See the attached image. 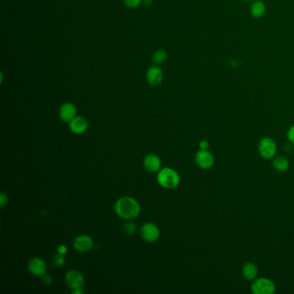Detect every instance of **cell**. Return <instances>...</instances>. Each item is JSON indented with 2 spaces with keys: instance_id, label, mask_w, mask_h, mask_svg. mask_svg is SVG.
Instances as JSON below:
<instances>
[{
  "instance_id": "6da1fadb",
  "label": "cell",
  "mask_w": 294,
  "mask_h": 294,
  "mask_svg": "<svg viewBox=\"0 0 294 294\" xmlns=\"http://www.w3.org/2000/svg\"><path fill=\"white\" fill-rule=\"evenodd\" d=\"M114 210L116 214L120 218L126 220H132L138 217L141 211V207L137 199L125 196L116 201Z\"/></svg>"
},
{
  "instance_id": "7a4b0ae2",
  "label": "cell",
  "mask_w": 294,
  "mask_h": 294,
  "mask_svg": "<svg viewBox=\"0 0 294 294\" xmlns=\"http://www.w3.org/2000/svg\"><path fill=\"white\" fill-rule=\"evenodd\" d=\"M157 182L166 189H174L180 185V174L173 168H161L157 174Z\"/></svg>"
},
{
  "instance_id": "3957f363",
  "label": "cell",
  "mask_w": 294,
  "mask_h": 294,
  "mask_svg": "<svg viewBox=\"0 0 294 294\" xmlns=\"http://www.w3.org/2000/svg\"><path fill=\"white\" fill-rule=\"evenodd\" d=\"M251 290L255 294H275V283L268 278H258L253 281Z\"/></svg>"
},
{
  "instance_id": "277c9868",
  "label": "cell",
  "mask_w": 294,
  "mask_h": 294,
  "mask_svg": "<svg viewBox=\"0 0 294 294\" xmlns=\"http://www.w3.org/2000/svg\"><path fill=\"white\" fill-rule=\"evenodd\" d=\"M258 149H259L260 156L266 160H270V159H273L276 155L277 145L272 138H264L259 142Z\"/></svg>"
},
{
  "instance_id": "5b68a950",
  "label": "cell",
  "mask_w": 294,
  "mask_h": 294,
  "mask_svg": "<svg viewBox=\"0 0 294 294\" xmlns=\"http://www.w3.org/2000/svg\"><path fill=\"white\" fill-rule=\"evenodd\" d=\"M65 282L69 289L72 291L83 290L85 279L83 275L77 270H70L66 274Z\"/></svg>"
},
{
  "instance_id": "8992f818",
  "label": "cell",
  "mask_w": 294,
  "mask_h": 294,
  "mask_svg": "<svg viewBox=\"0 0 294 294\" xmlns=\"http://www.w3.org/2000/svg\"><path fill=\"white\" fill-rule=\"evenodd\" d=\"M140 233L141 238L147 242H155L160 237V229L156 224L151 222L146 223L141 226Z\"/></svg>"
},
{
  "instance_id": "52a82bcc",
  "label": "cell",
  "mask_w": 294,
  "mask_h": 294,
  "mask_svg": "<svg viewBox=\"0 0 294 294\" xmlns=\"http://www.w3.org/2000/svg\"><path fill=\"white\" fill-rule=\"evenodd\" d=\"M145 78L148 84L152 86H158L163 81L164 73L160 66L153 65L146 71Z\"/></svg>"
},
{
  "instance_id": "ba28073f",
  "label": "cell",
  "mask_w": 294,
  "mask_h": 294,
  "mask_svg": "<svg viewBox=\"0 0 294 294\" xmlns=\"http://www.w3.org/2000/svg\"><path fill=\"white\" fill-rule=\"evenodd\" d=\"M28 269L31 275L36 277H42L47 274L46 262L40 257H33L29 260Z\"/></svg>"
},
{
  "instance_id": "9c48e42d",
  "label": "cell",
  "mask_w": 294,
  "mask_h": 294,
  "mask_svg": "<svg viewBox=\"0 0 294 294\" xmlns=\"http://www.w3.org/2000/svg\"><path fill=\"white\" fill-rule=\"evenodd\" d=\"M196 164L202 169H210L215 162L213 155L208 150H199L195 155Z\"/></svg>"
},
{
  "instance_id": "30bf717a",
  "label": "cell",
  "mask_w": 294,
  "mask_h": 294,
  "mask_svg": "<svg viewBox=\"0 0 294 294\" xmlns=\"http://www.w3.org/2000/svg\"><path fill=\"white\" fill-rule=\"evenodd\" d=\"M77 117V108L73 103L66 102L59 109V118L62 122H70Z\"/></svg>"
},
{
  "instance_id": "8fae6325",
  "label": "cell",
  "mask_w": 294,
  "mask_h": 294,
  "mask_svg": "<svg viewBox=\"0 0 294 294\" xmlns=\"http://www.w3.org/2000/svg\"><path fill=\"white\" fill-rule=\"evenodd\" d=\"M73 246L78 252L86 253L93 247V240L87 235H80L73 240Z\"/></svg>"
},
{
  "instance_id": "7c38bea8",
  "label": "cell",
  "mask_w": 294,
  "mask_h": 294,
  "mask_svg": "<svg viewBox=\"0 0 294 294\" xmlns=\"http://www.w3.org/2000/svg\"><path fill=\"white\" fill-rule=\"evenodd\" d=\"M143 165L146 170L149 173H158L161 169L160 158L154 154H149L146 156L143 160Z\"/></svg>"
},
{
  "instance_id": "4fadbf2b",
  "label": "cell",
  "mask_w": 294,
  "mask_h": 294,
  "mask_svg": "<svg viewBox=\"0 0 294 294\" xmlns=\"http://www.w3.org/2000/svg\"><path fill=\"white\" fill-rule=\"evenodd\" d=\"M69 129L73 133L77 135L84 133L88 129L87 120L84 117L77 116L75 119L69 122Z\"/></svg>"
},
{
  "instance_id": "5bb4252c",
  "label": "cell",
  "mask_w": 294,
  "mask_h": 294,
  "mask_svg": "<svg viewBox=\"0 0 294 294\" xmlns=\"http://www.w3.org/2000/svg\"><path fill=\"white\" fill-rule=\"evenodd\" d=\"M242 274L245 279H247L248 281H254L258 275V267L255 263L248 262L243 265L242 269Z\"/></svg>"
},
{
  "instance_id": "9a60e30c",
  "label": "cell",
  "mask_w": 294,
  "mask_h": 294,
  "mask_svg": "<svg viewBox=\"0 0 294 294\" xmlns=\"http://www.w3.org/2000/svg\"><path fill=\"white\" fill-rule=\"evenodd\" d=\"M266 13V5L262 1L256 0L250 6V14L255 18H260Z\"/></svg>"
},
{
  "instance_id": "2e32d148",
  "label": "cell",
  "mask_w": 294,
  "mask_h": 294,
  "mask_svg": "<svg viewBox=\"0 0 294 294\" xmlns=\"http://www.w3.org/2000/svg\"><path fill=\"white\" fill-rule=\"evenodd\" d=\"M273 167L278 172H286L289 168V161L286 157L281 156L274 157Z\"/></svg>"
},
{
  "instance_id": "e0dca14e",
  "label": "cell",
  "mask_w": 294,
  "mask_h": 294,
  "mask_svg": "<svg viewBox=\"0 0 294 294\" xmlns=\"http://www.w3.org/2000/svg\"><path fill=\"white\" fill-rule=\"evenodd\" d=\"M168 52L164 50H158L152 55V61L155 65H160L168 60Z\"/></svg>"
},
{
  "instance_id": "ac0fdd59",
  "label": "cell",
  "mask_w": 294,
  "mask_h": 294,
  "mask_svg": "<svg viewBox=\"0 0 294 294\" xmlns=\"http://www.w3.org/2000/svg\"><path fill=\"white\" fill-rule=\"evenodd\" d=\"M122 231H123V233L126 234L128 236H132L137 231L136 224L130 220H128L122 226Z\"/></svg>"
},
{
  "instance_id": "d6986e66",
  "label": "cell",
  "mask_w": 294,
  "mask_h": 294,
  "mask_svg": "<svg viewBox=\"0 0 294 294\" xmlns=\"http://www.w3.org/2000/svg\"><path fill=\"white\" fill-rule=\"evenodd\" d=\"M66 260L65 257L63 255L61 254H56L53 256L52 258V264L53 265V267H61L65 264Z\"/></svg>"
},
{
  "instance_id": "ffe728a7",
  "label": "cell",
  "mask_w": 294,
  "mask_h": 294,
  "mask_svg": "<svg viewBox=\"0 0 294 294\" xmlns=\"http://www.w3.org/2000/svg\"><path fill=\"white\" fill-rule=\"evenodd\" d=\"M123 4L128 9L134 10L142 4V0H123Z\"/></svg>"
},
{
  "instance_id": "44dd1931",
  "label": "cell",
  "mask_w": 294,
  "mask_h": 294,
  "mask_svg": "<svg viewBox=\"0 0 294 294\" xmlns=\"http://www.w3.org/2000/svg\"><path fill=\"white\" fill-rule=\"evenodd\" d=\"M7 195L5 194L4 192H1V194H0V204H1L0 207H1V208H4L7 205Z\"/></svg>"
},
{
  "instance_id": "7402d4cb",
  "label": "cell",
  "mask_w": 294,
  "mask_h": 294,
  "mask_svg": "<svg viewBox=\"0 0 294 294\" xmlns=\"http://www.w3.org/2000/svg\"><path fill=\"white\" fill-rule=\"evenodd\" d=\"M287 137L288 141L294 144V125L289 128V130L287 131Z\"/></svg>"
},
{
  "instance_id": "603a6c76",
  "label": "cell",
  "mask_w": 294,
  "mask_h": 294,
  "mask_svg": "<svg viewBox=\"0 0 294 294\" xmlns=\"http://www.w3.org/2000/svg\"><path fill=\"white\" fill-rule=\"evenodd\" d=\"M199 149L201 150H208V149L210 148V144L207 140H203V141L199 142Z\"/></svg>"
},
{
  "instance_id": "cb8c5ba5",
  "label": "cell",
  "mask_w": 294,
  "mask_h": 294,
  "mask_svg": "<svg viewBox=\"0 0 294 294\" xmlns=\"http://www.w3.org/2000/svg\"><path fill=\"white\" fill-rule=\"evenodd\" d=\"M42 277H43L42 278V282L44 283L47 286H49V285H50L52 283L53 279H52V277L50 275H43Z\"/></svg>"
},
{
  "instance_id": "d4e9b609",
  "label": "cell",
  "mask_w": 294,
  "mask_h": 294,
  "mask_svg": "<svg viewBox=\"0 0 294 294\" xmlns=\"http://www.w3.org/2000/svg\"><path fill=\"white\" fill-rule=\"evenodd\" d=\"M57 252L61 255L65 256L66 253L68 252V248L66 247L65 245H60L57 248Z\"/></svg>"
},
{
  "instance_id": "484cf974",
  "label": "cell",
  "mask_w": 294,
  "mask_h": 294,
  "mask_svg": "<svg viewBox=\"0 0 294 294\" xmlns=\"http://www.w3.org/2000/svg\"><path fill=\"white\" fill-rule=\"evenodd\" d=\"M153 4V0H142V4L145 6V7H150Z\"/></svg>"
},
{
  "instance_id": "4316f807",
  "label": "cell",
  "mask_w": 294,
  "mask_h": 294,
  "mask_svg": "<svg viewBox=\"0 0 294 294\" xmlns=\"http://www.w3.org/2000/svg\"><path fill=\"white\" fill-rule=\"evenodd\" d=\"M72 294H84V291L80 290V289H79V290L72 291Z\"/></svg>"
},
{
  "instance_id": "83f0119b",
  "label": "cell",
  "mask_w": 294,
  "mask_h": 294,
  "mask_svg": "<svg viewBox=\"0 0 294 294\" xmlns=\"http://www.w3.org/2000/svg\"><path fill=\"white\" fill-rule=\"evenodd\" d=\"M243 1H256V0H243Z\"/></svg>"
}]
</instances>
